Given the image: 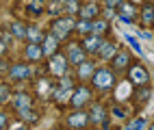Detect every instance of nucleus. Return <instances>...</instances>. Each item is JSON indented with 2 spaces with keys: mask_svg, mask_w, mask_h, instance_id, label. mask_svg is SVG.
<instances>
[{
  "mask_svg": "<svg viewBox=\"0 0 154 130\" xmlns=\"http://www.w3.org/2000/svg\"><path fill=\"white\" fill-rule=\"evenodd\" d=\"M65 67H67V59H63L61 54H52V59H50V69H52L57 76H63Z\"/></svg>",
  "mask_w": 154,
  "mask_h": 130,
  "instance_id": "nucleus-10",
  "label": "nucleus"
},
{
  "mask_svg": "<svg viewBox=\"0 0 154 130\" xmlns=\"http://www.w3.org/2000/svg\"><path fill=\"white\" fill-rule=\"evenodd\" d=\"M143 126H146V122H143V117H137L132 124H128V130H143Z\"/></svg>",
  "mask_w": 154,
  "mask_h": 130,
  "instance_id": "nucleus-27",
  "label": "nucleus"
},
{
  "mask_svg": "<svg viewBox=\"0 0 154 130\" xmlns=\"http://www.w3.org/2000/svg\"><path fill=\"white\" fill-rule=\"evenodd\" d=\"M63 2H74V0H63Z\"/></svg>",
  "mask_w": 154,
  "mask_h": 130,
  "instance_id": "nucleus-37",
  "label": "nucleus"
},
{
  "mask_svg": "<svg viewBox=\"0 0 154 130\" xmlns=\"http://www.w3.org/2000/svg\"><path fill=\"white\" fill-rule=\"evenodd\" d=\"M128 65H130V54L128 52H115V56H113V69L122 72V69H126Z\"/></svg>",
  "mask_w": 154,
  "mask_h": 130,
  "instance_id": "nucleus-11",
  "label": "nucleus"
},
{
  "mask_svg": "<svg viewBox=\"0 0 154 130\" xmlns=\"http://www.w3.org/2000/svg\"><path fill=\"white\" fill-rule=\"evenodd\" d=\"M117 15V11L113 7H104V20H111V17H115Z\"/></svg>",
  "mask_w": 154,
  "mask_h": 130,
  "instance_id": "nucleus-29",
  "label": "nucleus"
},
{
  "mask_svg": "<svg viewBox=\"0 0 154 130\" xmlns=\"http://www.w3.org/2000/svg\"><path fill=\"white\" fill-rule=\"evenodd\" d=\"M115 52H117V44H109V41H104L100 46V50H98V54H100V59L102 61H111L113 56H115Z\"/></svg>",
  "mask_w": 154,
  "mask_h": 130,
  "instance_id": "nucleus-12",
  "label": "nucleus"
},
{
  "mask_svg": "<svg viewBox=\"0 0 154 130\" xmlns=\"http://www.w3.org/2000/svg\"><path fill=\"white\" fill-rule=\"evenodd\" d=\"M74 26L76 24H74V20H72V17H59L57 22L52 24V35L61 41V39H65L69 35V31H74Z\"/></svg>",
  "mask_w": 154,
  "mask_h": 130,
  "instance_id": "nucleus-3",
  "label": "nucleus"
},
{
  "mask_svg": "<svg viewBox=\"0 0 154 130\" xmlns=\"http://www.w3.org/2000/svg\"><path fill=\"white\" fill-rule=\"evenodd\" d=\"M67 124H69V128H74V130H85L89 126V115L85 111H76V113L69 115Z\"/></svg>",
  "mask_w": 154,
  "mask_h": 130,
  "instance_id": "nucleus-7",
  "label": "nucleus"
},
{
  "mask_svg": "<svg viewBox=\"0 0 154 130\" xmlns=\"http://www.w3.org/2000/svg\"><path fill=\"white\" fill-rule=\"evenodd\" d=\"M80 15H83L85 20H94V17L98 15V7H96V5H85L83 11H80Z\"/></svg>",
  "mask_w": 154,
  "mask_h": 130,
  "instance_id": "nucleus-21",
  "label": "nucleus"
},
{
  "mask_svg": "<svg viewBox=\"0 0 154 130\" xmlns=\"http://www.w3.org/2000/svg\"><path fill=\"white\" fill-rule=\"evenodd\" d=\"M24 56L28 59V61H39V59L44 56L42 46H39V44H28V46L24 48Z\"/></svg>",
  "mask_w": 154,
  "mask_h": 130,
  "instance_id": "nucleus-13",
  "label": "nucleus"
},
{
  "mask_svg": "<svg viewBox=\"0 0 154 130\" xmlns=\"http://www.w3.org/2000/svg\"><path fill=\"white\" fill-rule=\"evenodd\" d=\"M91 80H94V85L98 89H111L113 85H115V72L113 69H94V74H91Z\"/></svg>",
  "mask_w": 154,
  "mask_h": 130,
  "instance_id": "nucleus-1",
  "label": "nucleus"
},
{
  "mask_svg": "<svg viewBox=\"0 0 154 130\" xmlns=\"http://www.w3.org/2000/svg\"><path fill=\"white\" fill-rule=\"evenodd\" d=\"M102 44H104V37H102V35L89 33V35H85V39H83V50H85V52H91V54H98V50H100Z\"/></svg>",
  "mask_w": 154,
  "mask_h": 130,
  "instance_id": "nucleus-6",
  "label": "nucleus"
},
{
  "mask_svg": "<svg viewBox=\"0 0 154 130\" xmlns=\"http://www.w3.org/2000/svg\"><path fill=\"white\" fill-rule=\"evenodd\" d=\"M113 117L115 119H126V111L122 106H113Z\"/></svg>",
  "mask_w": 154,
  "mask_h": 130,
  "instance_id": "nucleus-28",
  "label": "nucleus"
},
{
  "mask_svg": "<svg viewBox=\"0 0 154 130\" xmlns=\"http://www.w3.org/2000/svg\"><path fill=\"white\" fill-rule=\"evenodd\" d=\"M91 74H94V63L85 59V61L78 65V78H80V80H87Z\"/></svg>",
  "mask_w": 154,
  "mask_h": 130,
  "instance_id": "nucleus-17",
  "label": "nucleus"
},
{
  "mask_svg": "<svg viewBox=\"0 0 154 130\" xmlns=\"http://www.w3.org/2000/svg\"><path fill=\"white\" fill-rule=\"evenodd\" d=\"M11 33H13V37L22 39V37H26V28H24V24H20V22H13V24H11Z\"/></svg>",
  "mask_w": 154,
  "mask_h": 130,
  "instance_id": "nucleus-23",
  "label": "nucleus"
},
{
  "mask_svg": "<svg viewBox=\"0 0 154 130\" xmlns=\"http://www.w3.org/2000/svg\"><path fill=\"white\" fill-rule=\"evenodd\" d=\"M26 37H28V44H39L44 39V33L39 31V26H28L26 28Z\"/></svg>",
  "mask_w": 154,
  "mask_h": 130,
  "instance_id": "nucleus-18",
  "label": "nucleus"
},
{
  "mask_svg": "<svg viewBox=\"0 0 154 130\" xmlns=\"http://www.w3.org/2000/svg\"><path fill=\"white\" fill-rule=\"evenodd\" d=\"M89 98H91V91L85 87V85H80L76 89H72V95H69V104L74 106V108H80L83 104L89 102Z\"/></svg>",
  "mask_w": 154,
  "mask_h": 130,
  "instance_id": "nucleus-4",
  "label": "nucleus"
},
{
  "mask_svg": "<svg viewBox=\"0 0 154 130\" xmlns=\"http://www.w3.org/2000/svg\"><path fill=\"white\" fill-rule=\"evenodd\" d=\"M148 130H154V124H152V126H150V128H148Z\"/></svg>",
  "mask_w": 154,
  "mask_h": 130,
  "instance_id": "nucleus-36",
  "label": "nucleus"
},
{
  "mask_svg": "<svg viewBox=\"0 0 154 130\" xmlns=\"http://www.w3.org/2000/svg\"><path fill=\"white\" fill-rule=\"evenodd\" d=\"M117 15H119V20H122V22H126V24H132V22H135V17L139 15V9H137L135 5H130V2H124V0H122Z\"/></svg>",
  "mask_w": 154,
  "mask_h": 130,
  "instance_id": "nucleus-5",
  "label": "nucleus"
},
{
  "mask_svg": "<svg viewBox=\"0 0 154 130\" xmlns=\"http://www.w3.org/2000/svg\"><path fill=\"white\" fill-rule=\"evenodd\" d=\"M122 130H128V126H126V128H122Z\"/></svg>",
  "mask_w": 154,
  "mask_h": 130,
  "instance_id": "nucleus-38",
  "label": "nucleus"
},
{
  "mask_svg": "<svg viewBox=\"0 0 154 130\" xmlns=\"http://www.w3.org/2000/svg\"><path fill=\"white\" fill-rule=\"evenodd\" d=\"M148 78H150V72L146 69V65H143V63L132 65L130 72H128V80H130V85H135V87H139V85H148Z\"/></svg>",
  "mask_w": 154,
  "mask_h": 130,
  "instance_id": "nucleus-2",
  "label": "nucleus"
},
{
  "mask_svg": "<svg viewBox=\"0 0 154 130\" xmlns=\"http://www.w3.org/2000/svg\"><path fill=\"white\" fill-rule=\"evenodd\" d=\"M137 95H139V102H148V100H150V95H152V91H150L148 87L139 85V89H137Z\"/></svg>",
  "mask_w": 154,
  "mask_h": 130,
  "instance_id": "nucleus-25",
  "label": "nucleus"
},
{
  "mask_svg": "<svg viewBox=\"0 0 154 130\" xmlns=\"http://www.w3.org/2000/svg\"><path fill=\"white\" fill-rule=\"evenodd\" d=\"M30 104H33V102H30V98H28L26 93H15V98H13V108H15L17 113L24 111V108H28Z\"/></svg>",
  "mask_w": 154,
  "mask_h": 130,
  "instance_id": "nucleus-15",
  "label": "nucleus"
},
{
  "mask_svg": "<svg viewBox=\"0 0 154 130\" xmlns=\"http://www.w3.org/2000/svg\"><path fill=\"white\" fill-rule=\"evenodd\" d=\"M104 117H106V108L102 104H94V106H91V115H89V122L91 124H100Z\"/></svg>",
  "mask_w": 154,
  "mask_h": 130,
  "instance_id": "nucleus-14",
  "label": "nucleus"
},
{
  "mask_svg": "<svg viewBox=\"0 0 154 130\" xmlns=\"http://www.w3.org/2000/svg\"><path fill=\"white\" fill-rule=\"evenodd\" d=\"M74 28H76L78 33H83V35H89V33H91V20H85V17H83V20L78 22V26H74Z\"/></svg>",
  "mask_w": 154,
  "mask_h": 130,
  "instance_id": "nucleus-24",
  "label": "nucleus"
},
{
  "mask_svg": "<svg viewBox=\"0 0 154 130\" xmlns=\"http://www.w3.org/2000/svg\"><path fill=\"white\" fill-rule=\"evenodd\" d=\"M9 76H11V80H24V78L30 76V67H28L26 63H17V65L11 67Z\"/></svg>",
  "mask_w": 154,
  "mask_h": 130,
  "instance_id": "nucleus-9",
  "label": "nucleus"
},
{
  "mask_svg": "<svg viewBox=\"0 0 154 130\" xmlns=\"http://www.w3.org/2000/svg\"><path fill=\"white\" fill-rule=\"evenodd\" d=\"M109 31V22L106 20H94L91 22V33L94 35H104Z\"/></svg>",
  "mask_w": 154,
  "mask_h": 130,
  "instance_id": "nucleus-19",
  "label": "nucleus"
},
{
  "mask_svg": "<svg viewBox=\"0 0 154 130\" xmlns=\"http://www.w3.org/2000/svg\"><path fill=\"white\" fill-rule=\"evenodd\" d=\"M87 52L83 50V46H78V44H72L69 48H67V63H72V65H80L85 61V56Z\"/></svg>",
  "mask_w": 154,
  "mask_h": 130,
  "instance_id": "nucleus-8",
  "label": "nucleus"
},
{
  "mask_svg": "<svg viewBox=\"0 0 154 130\" xmlns=\"http://www.w3.org/2000/svg\"><path fill=\"white\" fill-rule=\"evenodd\" d=\"M5 126H7V115L0 113V128H5Z\"/></svg>",
  "mask_w": 154,
  "mask_h": 130,
  "instance_id": "nucleus-32",
  "label": "nucleus"
},
{
  "mask_svg": "<svg viewBox=\"0 0 154 130\" xmlns=\"http://www.w3.org/2000/svg\"><path fill=\"white\" fill-rule=\"evenodd\" d=\"M141 17H143V22H146V24H152L154 22V5L141 7Z\"/></svg>",
  "mask_w": 154,
  "mask_h": 130,
  "instance_id": "nucleus-20",
  "label": "nucleus"
},
{
  "mask_svg": "<svg viewBox=\"0 0 154 130\" xmlns=\"http://www.w3.org/2000/svg\"><path fill=\"white\" fill-rule=\"evenodd\" d=\"M57 46H59V39L50 33V35H46V39H44V46H42V52L44 54H52L54 50H57Z\"/></svg>",
  "mask_w": 154,
  "mask_h": 130,
  "instance_id": "nucleus-16",
  "label": "nucleus"
},
{
  "mask_svg": "<svg viewBox=\"0 0 154 130\" xmlns=\"http://www.w3.org/2000/svg\"><path fill=\"white\" fill-rule=\"evenodd\" d=\"M33 2H39V5H44V2H46V0H33Z\"/></svg>",
  "mask_w": 154,
  "mask_h": 130,
  "instance_id": "nucleus-35",
  "label": "nucleus"
},
{
  "mask_svg": "<svg viewBox=\"0 0 154 130\" xmlns=\"http://www.w3.org/2000/svg\"><path fill=\"white\" fill-rule=\"evenodd\" d=\"M11 130H26V126H24V124H22V126H20V124H15Z\"/></svg>",
  "mask_w": 154,
  "mask_h": 130,
  "instance_id": "nucleus-33",
  "label": "nucleus"
},
{
  "mask_svg": "<svg viewBox=\"0 0 154 130\" xmlns=\"http://www.w3.org/2000/svg\"><path fill=\"white\" fill-rule=\"evenodd\" d=\"M106 2V7H113V9H117L119 5H122V0H104Z\"/></svg>",
  "mask_w": 154,
  "mask_h": 130,
  "instance_id": "nucleus-31",
  "label": "nucleus"
},
{
  "mask_svg": "<svg viewBox=\"0 0 154 130\" xmlns=\"http://www.w3.org/2000/svg\"><path fill=\"white\" fill-rule=\"evenodd\" d=\"M126 39H128V44H130V46H132V48H135V52H139V54H141V48H139V44H137V41H135V37H130V35H128V37H126Z\"/></svg>",
  "mask_w": 154,
  "mask_h": 130,
  "instance_id": "nucleus-30",
  "label": "nucleus"
},
{
  "mask_svg": "<svg viewBox=\"0 0 154 130\" xmlns=\"http://www.w3.org/2000/svg\"><path fill=\"white\" fill-rule=\"evenodd\" d=\"M20 117H22L24 122H37V119H39V115L33 111V106H28V108H24V111H20Z\"/></svg>",
  "mask_w": 154,
  "mask_h": 130,
  "instance_id": "nucleus-22",
  "label": "nucleus"
},
{
  "mask_svg": "<svg viewBox=\"0 0 154 130\" xmlns=\"http://www.w3.org/2000/svg\"><path fill=\"white\" fill-rule=\"evenodd\" d=\"M9 100H11V89L0 83V104H2V102H9Z\"/></svg>",
  "mask_w": 154,
  "mask_h": 130,
  "instance_id": "nucleus-26",
  "label": "nucleus"
},
{
  "mask_svg": "<svg viewBox=\"0 0 154 130\" xmlns=\"http://www.w3.org/2000/svg\"><path fill=\"white\" fill-rule=\"evenodd\" d=\"M2 54H5V44L0 41V56H2Z\"/></svg>",
  "mask_w": 154,
  "mask_h": 130,
  "instance_id": "nucleus-34",
  "label": "nucleus"
}]
</instances>
